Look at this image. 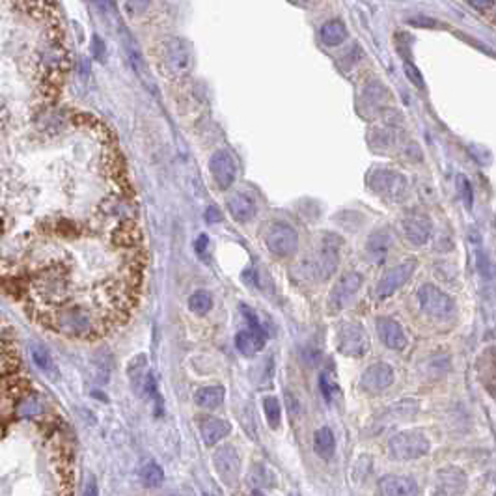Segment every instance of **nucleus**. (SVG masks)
<instances>
[{
  "mask_svg": "<svg viewBox=\"0 0 496 496\" xmlns=\"http://www.w3.org/2000/svg\"><path fill=\"white\" fill-rule=\"evenodd\" d=\"M159 66L168 78L187 77L192 69V53L189 43L180 37H166L159 45Z\"/></svg>",
  "mask_w": 496,
  "mask_h": 496,
  "instance_id": "obj_1",
  "label": "nucleus"
},
{
  "mask_svg": "<svg viewBox=\"0 0 496 496\" xmlns=\"http://www.w3.org/2000/svg\"><path fill=\"white\" fill-rule=\"evenodd\" d=\"M54 327L73 338H90L103 329L96 314H92L88 308H83V306H73V308L58 311L54 316Z\"/></svg>",
  "mask_w": 496,
  "mask_h": 496,
  "instance_id": "obj_2",
  "label": "nucleus"
},
{
  "mask_svg": "<svg viewBox=\"0 0 496 496\" xmlns=\"http://www.w3.org/2000/svg\"><path fill=\"white\" fill-rule=\"evenodd\" d=\"M390 455L397 461L420 459L429 454L431 443L422 431H403L390 438Z\"/></svg>",
  "mask_w": 496,
  "mask_h": 496,
  "instance_id": "obj_3",
  "label": "nucleus"
},
{
  "mask_svg": "<svg viewBox=\"0 0 496 496\" xmlns=\"http://www.w3.org/2000/svg\"><path fill=\"white\" fill-rule=\"evenodd\" d=\"M368 185L375 194H379L384 200H390V202H401L409 192L405 176L394 172V170H386V168L373 170L368 176Z\"/></svg>",
  "mask_w": 496,
  "mask_h": 496,
  "instance_id": "obj_4",
  "label": "nucleus"
},
{
  "mask_svg": "<svg viewBox=\"0 0 496 496\" xmlns=\"http://www.w3.org/2000/svg\"><path fill=\"white\" fill-rule=\"evenodd\" d=\"M418 300L422 311L438 321L450 319L454 316L455 305L448 293H444L443 289H438L433 284H424L418 291Z\"/></svg>",
  "mask_w": 496,
  "mask_h": 496,
  "instance_id": "obj_5",
  "label": "nucleus"
},
{
  "mask_svg": "<svg viewBox=\"0 0 496 496\" xmlns=\"http://www.w3.org/2000/svg\"><path fill=\"white\" fill-rule=\"evenodd\" d=\"M265 245L276 257H287L299 248V233L286 222H275L265 232Z\"/></svg>",
  "mask_w": 496,
  "mask_h": 496,
  "instance_id": "obj_6",
  "label": "nucleus"
},
{
  "mask_svg": "<svg viewBox=\"0 0 496 496\" xmlns=\"http://www.w3.org/2000/svg\"><path fill=\"white\" fill-rule=\"evenodd\" d=\"M243 316L246 317L248 321V329L241 330L235 336V347L241 354L245 357H254L262 349L265 347V341H267V332L262 329V325L257 321V317L254 316V311L250 308H243Z\"/></svg>",
  "mask_w": 496,
  "mask_h": 496,
  "instance_id": "obj_7",
  "label": "nucleus"
},
{
  "mask_svg": "<svg viewBox=\"0 0 496 496\" xmlns=\"http://www.w3.org/2000/svg\"><path fill=\"white\" fill-rule=\"evenodd\" d=\"M336 341H338V351L345 357L359 359L370 351V336L359 323L341 325L336 334Z\"/></svg>",
  "mask_w": 496,
  "mask_h": 496,
  "instance_id": "obj_8",
  "label": "nucleus"
},
{
  "mask_svg": "<svg viewBox=\"0 0 496 496\" xmlns=\"http://www.w3.org/2000/svg\"><path fill=\"white\" fill-rule=\"evenodd\" d=\"M414 269H416V259H405L400 265H395L394 269L386 271L379 282V286L375 287V299L384 300L392 297L397 289H401L409 282Z\"/></svg>",
  "mask_w": 496,
  "mask_h": 496,
  "instance_id": "obj_9",
  "label": "nucleus"
},
{
  "mask_svg": "<svg viewBox=\"0 0 496 496\" xmlns=\"http://www.w3.org/2000/svg\"><path fill=\"white\" fill-rule=\"evenodd\" d=\"M209 172L219 189H222V191L230 189L235 178H237V164H235L232 153L226 150L215 151V155L211 157Z\"/></svg>",
  "mask_w": 496,
  "mask_h": 496,
  "instance_id": "obj_10",
  "label": "nucleus"
},
{
  "mask_svg": "<svg viewBox=\"0 0 496 496\" xmlns=\"http://www.w3.org/2000/svg\"><path fill=\"white\" fill-rule=\"evenodd\" d=\"M466 474L457 466H446L436 472L435 478V495L436 496H461L465 495Z\"/></svg>",
  "mask_w": 496,
  "mask_h": 496,
  "instance_id": "obj_11",
  "label": "nucleus"
},
{
  "mask_svg": "<svg viewBox=\"0 0 496 496\" xmlns=\"http://www.w3.org/2000/svg\"><path fill=\"white\" fill-rule=\"evenodd\" d=\"M213 463H215V470L216 474H219V478H221L224 484L233 487V485L239 481L241 459L233 446H224V448L216 450Z\"/></svg>",
  "mask_w": 496,
  "mask_h": 496,
  "instance_id": "obj_12",
  "label": "nucleus"
},
{
  "mask_svg": "<svg viewBox=\"0 0 496 496\" xmlns=\"http://www.w3.org/2000/svg\"><path fill=\"white\" fill-rule=\"evenodd\" d=\"M394 383V370L384 362L379 364H371L368 370L364 371V375L360 379V384L366 392L370 394H379Z\"/></svg>",
  "mask_w": 496,
  "mask_h": 496,
  "instance_id": "obj_13",
  "label": "nucleus"
},
{
  "mask_svg": "<svg viewBox=\"0 0 496 496\" xmlns=\"http://www.w3.org/2000/svg\"><path fill=\"white\" fill-rule=\"evenodd\" d=\"M403 232H405L407 239L411 241L413 245L422 246L429 241L433 224H431L429 216L424 215V213H409L403 219Z\"/></svg>",
  "mask_w": 496,
  "mask_h": 496,
  "instance_id": "obj_14",
  "label": "nucleus"
},
{
  "mask_svg": "<svg viewBox=\"0 0 496 496\" xmlns=\"http://www.w3.org/2000/svg\"><path fill=\"white\" fill-rule=\"evenodd\" d=\"M377 332L384 345L392 351H401L407 347V336L401 329V325L390 317H379L377 319Z\"/></svg>",
  "mask_w": 496,
  "mask_h": 496,
  "instance_id": "obj_15",
  "label": "nucleus"
},
{
  "mask_svg": "<svg viewBox=\"0 0 496 496\" xmlns=\"http://www.w3.org/2000/svg\"><path fill=\"white\" fill-rule=\"evenodd\" d=\"M377 490L381 496H418V485L407 476H384Z\"/></svg>",
  "mask_w": 496,
  "mask_h": 496,
  "instance_id": "obj_16",
  "label": "nucleus"
},
{
  "mask_svg": "<svg viewBox=\"0 0 496 496\" xmlns=\"http://www.w3.org/2000/svg\"><path fill=\"white\" fill-rule=\"evenodd\" d=\"M360 284H362V275L360 273H347V275L341 276V280L336 284L332 293H330V305L334 306V308H341L347 300L359 291Z\"/></svg>",
  "mask_w": 496,
  "mask_h": 496,
  "instance_id": "obj_17",
  "label": "nucleus"
},
{
  "mask_svg": "<svg viewBox=\"0 0 496 496\" xmlns=\"http://www.w3.org/2000/svg\"><path fill=\"white\" fill-rule=\"evenodd\" d=\"M228 207L230 213L237 222H248L254 219L257 211V203L254 200L250 192H235L230 200H228Z\"/></svg>",
  "mask_w": 496,
  "mask_h": 496,
  "instance_id": "obj_18",
  "label": "nucleus"
},
{
  "mask_svg": "<svg viewBox=\"0 0 496 496\" xmlns=\"http://www.w3.org/2000/svg\"><path fill=\"white\" fill-rule=\"evenodd\" d=\"M230 431H232V425L228 424L226 420L215 418V416L200 420V433L207 446H215L221 443L224 436L230 435Z\"/></svg>",
  "mask_w": 496,
  "mask_h": 496,
  "instance_id": "obj_19",
  "label": "nucleus"
},
{
  "mask_svg": "<svg viewBox=\"0 0 496 496\" xmlns=\"http://www.w3.org/2000/svg\"><path fill=\"white\" fill-rule=\"evenodd\" d=\"M338 246H340V241L336 239V235L334 239L323 241V246H321V252L316 262L317 275L321 273V278H327L334 273L336 265H338Z\"/></svg>",
  "mask_w": 496,
  "mask_h": 496,
  "instance_id": "obj_20",
  "label": "nucleus"
},
{
  "mask_svg": "<svg viewBox=\"0 0 496 496\" xmlns=\"http://www.w3.org/2000/svg\"><path fill=\"white\" fill-rule=\"evenodd\" d=\"M390 246H392V235H390L388 230H379V232H373L368 239V245H366V250H368V256L371 257V262L375 264H383L386 256H388Z\"/></svg>",
  "mask_w": 496,
  "mask_h": 496,
  "instance_id": "obj_21",
  "label": "nucleus"
},
{
  "mask_svg": "<svg viewBox=\"0 0 496 496\" xmlns=\"http://www.w3.org/2000/svg\"><path fill=\"white\" fill-rule=\"evenodd\" d=\"M28 351H31V359L37 370L45 373L49 379H56V377H58V370H56V364H54V360L53 357H51V353H49L47 347L37 343V341H32Z\"/></svg>",
  "mask_w": 496,
  "mask_h": 496,
  "instance_id": "obj_22",
  "label": "nucleus"
},
{
  "mask_svg": "<svg viewBox=\"0 0 496 496\" xmlns=\"http://www.w3.org/2000/svg\"><path fill=\"white\" fill-rule=\"evenodd\" d=\"M319 37H321V43H323L325 47H338V45H341L347 40L345 24L338 21V19L327 21L321 26V31H319Z\"/></svg>",
  "mask_w": 496,
  "mask_h": 496,
  "instance_id": "obj_23",
  "label": "nucleus"
},
{
  "mask_svg": "<svg viewBox=\"0 0 496 496\" xmlns=\"http://www.w3.org/2000/svg\"><path fill=\"white\" fill-rule=\"evenodd\" d=\"M224 395H226V390L221 384L216 386H203L194 394V401H196L198 407L202 409H209V411H215L219 407L222 405L224 401Z\"/></svg>",
  "mask_w": 496,
  "mask_h": 496,
  "instance_id": "obj_24",
  "label": "nucleus"
},
{
  "mask_svg": "<svg viewBox=\"0 0 496 496\" xmlns=\"http://www.w3.org/2000/svg\"><path fill=\"white\" fill-rule=\"evenodd\" d=\"M314 448H316V454L323 459H330L334 455L336 450V441H334V433L329 429V427H321V429L316 431L314 435Z\"/></svg>",
  "mask_w": 496,
  "mask_h": 496,
  "instance_id": "obj_25",
  "label": "nucleus"
},
{
  "mask_svg": "<svg viewBox=\"0 0 496 496\" xmlns=\"http://www.w3.org/2000/svg\"><path fill=\"white\" fill-rule=\"evenodd\" d=\"M43 413H45V405H43V401L40 400V397H36V395H28V397L19 401V418H37V416H42Z\"/></svg>",
  "mask_w": 496,
  "mask_h": 496,
  "instance_id": "obj_26",
  "label": "nucleus"
},
{
  "mask_svg": "<svg viewBox=\"0 0 496 496\" xmlns=\"http://www.w3.org/2000/svg\"><path fill=\"white\" fill-rule=\"evenodd\" d=\"M140 479H142V484L146 485V487L155 489V487H161L162 481H164V472H162V468L157 465L155 461H150V463H146V465L142 466Z\"/></svg>",
  "mask_w": 496,
  "mask_h": 496,
  "instance_id": "obj_27",
  "label": "nucleus"
},
{
  "mask_svg": "<svg viewBox=\"0 0 496 496\" xmlns=\"http://www.w3.org/2000/svg\"><path fill=\"white\" fill-rule=\"evenodd\" d=\"M189 308H191L194 314L198 316H205L207 311L213 308V297H211L209 291L205 289H200V291H194L189 299Z\"/></svg>",
  "mask_w": 496,
  "mask_h": 496,
  "instance_id": "obj_28",
  "label": "nucleus"
},
{
  "mask_svg": "<svg viewBox=\"0 0 496 496\" xmlns=\"http://www.w3.org/2000/svg\"><path fill=\"white\" fill-rule=\"evenodd\" d=\"M264 411H265V416H267V424H269L271 429H278V425H280V420H282V407H280V403H278V400H276V397H273V395L265 397Z\"/></svg>",
  "mask_w": 496,
  "mask_h": 496,
  "instance_id": "obj_29",
  "label": "nucleus"
},
{
  "mask_svg": "<svg viewBox=\"0 0 496 496\" xmlns=\"http://www.w3.org/2000/svg\"><path fill=\"white\" fill-rule=\"evenodd\" d=\"M455 183H457V191H459L461 198H463V202H465L466 207H472L474 194H472V185H470V181L466 180L465 176H457Z\"/></svg>",
  "mask_w": 496,
  "mask_h": 496,
  "instance_id": "obj_30",
  "label": "nucleus"
},
{
  "mask_svg": "<svg viewBox=\"0 0 496 496\" xmlns=\"http://www.w3.org/2000/svg\"><path fill=\"white\" fill-rule=\"evenodd\" d=\"M405 75H407V78L411 80V83L416 86V88H420V90H424L425 88V83H424V77H422V73L416 69V67L411 64V62H407L405 64Z\"/></svg>",
  "mask_w": 496,
  "mask_h": 496,
  "instance_id": "obj_31",
  "label": "nucleus"
},
{
  "mask_svg": "<svg viewBox=\"0 0 496 496\" xmlns=\"http://www.w3.org/2000/svg\"><path fill=\"white\" fill-rule=\"evenodd\" d=\"M319 388H321V392H323L325 400L327 401L332 400V394H334V384L330 383L329 373H327V371H325V373H321V377H319Z\"/></svg>",
  "mask_w": 496,
  "mask_h": 496,
  "instance_id": "obj_32",
  "label": "nucleus"
},
{
  "mask_svg": "<svg viewBox=\"0 0 496 496\" xmlns=\"http://www.w3.org/2000/svg\"><path fill=\"white\" fill-rule=\"evenodd\" d=\"M83 496H99V485H97V481H96V478H94V476H90V478L86 479V485H84Z\"/></svg>",
  "mask_w": 496,
  "mask_h": 496,
  "instance_id": "obj_33",
  "label": "nucleus"
},
{
  "mask_svg": "<svg viewBox=\"0 0 496 496\" xmlns=\"http://www.w3.org/2000/svg\"><path fill=\"white\" fill-rule=\"evenodd\" d=\"M205 221L209 222V224H216V222L222 221V213L216 207H207V211H205Z\"/></svg>",
  "mask_w": 496,
  "mask_h": 496,
  "instance_id": "obj_34",
  "label": "nucleus"
},
{
  "mask_svg": "<svg viewBox=\"0 0 496 496\" xmlns=\"http://www.w3.org/2000/svg\"><path fill=\"white\" fill-rule=\"evenodd\" d=\"M207 243H209V241H207V235H205V233H202V235H200V239L196 241L198 256H200V254H202V256L205 254V250H207Z\"/></svg>",
  "mask_w": 496,
  "mask_h": 496,
  "instance_id": "obj_35",
  "label": "nucleus"
},
{
  "mask_svg": "<svg viewBox=\"0 0 496 496\" xmlns=\"http://www.w3.org/2000/svg\"><path fill=\"white\" fill-rule=\"evenodd\" d=\"M470 6H474V8H478V10H493V8L496 6L495 2H470Z\"/></svg>",
  "mask_w": 496,
  "mask_h": 496,
  "instance_id": "obj_36",
  "label": "nucleus"
},
{
  "mask_svg": "<svg viewBox=\"0 0 496 496\" xmlns=\"http://www.w3.org/2000/svg\"><path fill=\"white\" fill-rule=\"evenodd\" d=\"M409 23H413V24H427V26H435V21L433 19H427V17H414V19H411Z\"/></svg>",
  "mask_w": 496,
  "mask_h": 496,
  "instance_id": "obj_37",
  "label": "nucleus"
},
{
  "mask_svg": "<svg viewBox=\"0 0 496 496\" xmlns=\"http://www.w3.org/2000/svg\"><path fill=\"white\" fill-rule=\"evenodd\" d=\"M254 496H265V495L262 493V490H256V493H254Z\"/></svg>",
  "mask_w": 496,
  "mask_h": 496,
  "instance_id": "obj_38",
  "label": "nucleus"
}]
</instances>
